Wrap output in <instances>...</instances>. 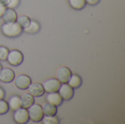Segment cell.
I'll use <instances>...</instances> for the list:
<instances>
[{"label": "cell", "mask_w": 125, "mask_h": 124, "mask_svg": "<svg viewBox=\"0 0 125 124\" xmlns=\"http://www.w3.org/2000/svg\"><path fill=\"white\" fill-rule=\"evenodd\" d=\"M2 34L10 38H15L20 36L23 32V28L17 23H4L1 26Z\"/></svg>", "instance_id": "cell-1"}, {"label": "cell", "mask_w": 125, "mask_h": 124, "mask_svg": "<svg viewBox=\"0 0 125 124\" xmlns=\"http://www.w3.org/2000/svg\"><path fill=\"white\" fill-rule=\"evenodd\" d=\"M28 113L29 116V119L31 120L34 122H40L42 121L44 114L42 112V106L39 104L34 103L32 105H31L28 109Z\"/></svg>", "instance_id": "cell-2"}, {"label": "cell", "mask_w": 125, "mask_h": 124, "mask_svg": "<svg viewBox=\"0 0 125 124\" xmlns=\"http://www.w3.org/2000/svg\"><path fill=\"white\" fill-rule=\"evenodd\" d=\"M7 62L14 67H18L21 65L23 61V55L18 50H12L9 51L7 58Z\"/></svg>", "instance_id": "cell-3"}, {"label": "cell", "mask_w": 125, "mask_h": 124, "mask_svg": "<svg viewBox=\"0 0 125 124\" xmlns=\"http://www.w3.org/2000/svg\"><path fill=\"white\" fill-rule=\"evenodd\" d=\"M13 119L15 123L19 124H25L29 122V116L28 113V110L26 108L20 107L13 112Z\"/></svg>", "instance_id": "cell-4"}, {"label": "cell", "mask_w": 125, "mask_h": 124, "mask_svg": "<svg viewBox=\"0 0 125 124\" xmlns=\"http://www.w3.org/2000/svg\"><path fill=\"white\" fill-rule=\"evenodd\" d=\"M42 84L43 86L45 92L51 93V92H57L62 83L56 78H50L44 81L43 83Z\"/></svg>", "instance_id": "cell-5"}, {"label": "cell", "mask_w": 125, "mask_h": 124, "mask_svg": "<svg viewBox=\"0 0 125 124\" xmlns=\"http://www.w3.org/2000/svg\"><path fill=\"white\" fill-rule=\"evenodd\" d=\"M15 86L21 90H26L29 88L31 83V79L29 76L21 74L15 77Z\"/></svg>", "instance_id": "cell-6"}, {"label": "cell", "mask_w": 125, "mask_h": 124, "mask_svg": "<svg viewBox=\"0 0 125 124\" xmlns=\"http://www.w3.org/2000/svg\"><path fill=\"white\" fill-rule=\"evenodd\" d=\"M58 92L63 100L69 101L74 96V89L67 83H62Z\"/></svg>", "instance_id": "cell-7"}, {"label": "cell", "mask_w": 125, "mask_h": 124, "mask_svg": "<svg viewBox=\"0 0 125 124\" xmlns=\"http://www.w3.org/2000/svg\"><path fill=\"white\" fill-rule=\"evenodd\" d=\"M71 75L72 72L67 67L61 66L57 69L56 79L59 80L61 82V83H67Z\"/></svg>", "instance_id": "cell-8"}, {"label": "cell", "mask_w": 125, "mask_h": 124, "mask_svg": "<svg viewBox=\"0 0 125 124\" xmlns=\"http://www.w3.org/2000/svg\"><path fill=\"white\" fill-rule=\"evenodd\" d=\"M15 74L14 71L10 68H1L0 71V80L5 83H10L14 80Z\"/></svg>", "instance_id": "cell-9"}, {"label": "cell", "mask_w": 125, "mask_h": 124, "mask_svg": "<svg viewBox=\"0 0 125 124\" xmlns=\"http://www.w3.org/2000/svg\"><path fill=\"white\" fill-rule=\"evenodd\" d=\"M27 89H29V93L34 97H40L45 94L43 86L40 83H31Z\"/></svg>", "instance_id": "cell-10"}, {"label": "cell", "mask_w": 125, "mask_h": 124, "mask_svg": "<svg viewBox=\"0 0 125 124\" xmlns=\"http://www.w3.org/2000/svg\"><path fill=\"white\" fill-rule=\"evenodd\" d=\"M46 101L56 107L60 106L63 102V99L59 94V92H51L48 93L46 96Z\"/></svg>", "instance_id": "cell-11"}, {"label": "cell", "mask_w": 125, "mask_h": 124, "mask_svg": "<svg viewBox=\"0 0 125 124\" xmlns=\"http://www.w3.org/2000/svg\"><path fill=\"white\" fill-rule=\"evenodd\" d=\"M1 18L4 23H13L16 22L18 15L14 9L7 8Z\"/></svg>", "instance_id": "cell-12"}, {"label": "cell", "mask_w": 125, "mask_h": 124, "mask_svg": "<svg viewBox=\"0 0 125 124\" xmlns=\"http://www.w3.org/2000/svg\"><path fill=\"white\" fill-rule=\"evenodd\" d=\"M21 107L28 109L31 105L34 103V97L29 93H23L21 96Z\"/></svg>", "instance_id": "cell-13"}, {"label": "cell", "mask_w": 125, "mask_h": 124, "mask_svg": "<svg viewBox=\"0 0 125 124\" xmlns=\"http://www.w3.org/2000/svg\"><path fill=\"white\" fill-rule=\"evenodd\" d=\"M40 29V23L36 21V20H31L29 26L26 28L23 29V31L27 33V34H34L37 33Z\"/></svg>", "instance_id": "cell-14"}, {"label": "cell", "mask_w": 125, "mask_h": 124, "mask_svg": "<svg viewBox=\"0 0 125 124\" xmlns=\"http://www.w3.org/2000/svg\"><path fill=\"white\" fill-rule=\"evenodd\" d=\"M42 109L44 115H55L57 113V107L48 102L44 103Z\"/></svg>", "instance_id": "cell-15"}, {"label": "cell", "mask_w": 125, "mask_h": 124, "mask_svg": "<svg viewBox=\"0 0 125 124\" xmlns=\"http://www.w3.org/2000/svg\"><path fill=\"white\" fill-rule=\"evenodd\" d=\"M67 84L69 86H70L73 89L78 88L82 85V79L78 75L72 73V75L67 82Z\"/></svg>", "instance_id": "cell-16"}, {"label": "cell", "mask_w": 125, "mask_h": 124, "mask_svg": "<svg viewBox=\"0 0 125 124\" xmlns=\"http://www.w3.org/2000/svg\"><path fill=\"white\" fill-rule=\"evenodd\" d=\"M8 106L9 108L12 110H15L20 107H21V98L19 96L14 95L12 96L9 100H8Z\"/></svg>", "instance_id": "cell-17"}, {"label": "cell", "mask_w": 125, "mask_h": 124, "mask_svg": "<svg viewBox=\"0 0 125 124\" xmlns=\"http://www.w3.org/2000/svg\"><path fill=\"white\" fill-rule=\"evenodd\" d=\"M69 4L71 7L78 10H82L86 4L85 0H69Z\"/></svg>", "instance_id": "cell-18"}, {"label": "cell", "mask_w": 125, "mask_h": 124, "mask_svg": "<svg viewBox=\"0 0 125 124\" xmlns=\"http://www.w3.org/2000/svg\"><path fill=\"white\" fill-rule=\"evenodd\" d=\"M42 121L44 124H59V118L55 115H44Z\"/></svg>", "instance_id": "cell-19"}, {"label": "cell", "mask_w": 125, "mask_h": 124, "mask_svg": "<svg viewBox=\"0 0 125 124\" xmlns=\"http://www.w3.org/2000/svg\"><path fill=\"white\" fill-rule=\"evenodd\" d=\"M31 21V19L29 17H28L27 15H21V16H18L17 18V20L16 22L23 29L26 28L29 26V23Z\"/></svg>", "instance_id": "cell-20"}, {"label": "cell", "mask_w": 125, "mask_h": 124, "mask_svg": "<svg viewBox=\"0 0 125 124\" xmlns=\"http://www.w3.org/2000/svg\"><path fill=\"white\" fill-rule=\"evenodd\" d=\"M9 110L8 103L4 99H0V115H5L8 113Z\"/></svg>", "instance_id": "cell-21"}, {"label": "cell", "mask_w": 125, "mask_h": 124, "mask_svg": "<svg viewBox=\"0 0 125 124\" xmlns=\"http://www.w3.org/2000/svg\"><path fill=\"white\" fill-rule=\"evenodd\" d=\"M9 49L5 46H0V60L1 61H6Z\"/></svg>", "instance_id": "cell-22"}, {"label": "cell", "mask_w": 125, "mask_h": 124, "mask_svg": "<svg viewBox=\"0 0 125 124\" xmlns=\"http://www.w3.org/2000/svg\"><path fill=\"white\" fill-rule=\"evenodd\" d=\"M20 4V0H10L9 3L6 6L7 8L10 9H15Z\"/></svg>", "instance_id": "cell-23"}, {"label": "cell", "mask_w": 125, "mask_h": 124, "mask_svg": "<svg viewBox=\"0 0 125 124\" xmlns=\"http://www.w3.org/2000/svg\"><path fill=\"white\" fill-rule=\"evenodd\" d=\"M85 1H86V4H88L89 5H92V6L97 4L100 1V0H85Z\"/></svg>", "instance_id": "cell-24"}, {"label": "cell", "mask_w": 125, "mask_h": 124, "mask_svg": "<svg viewBox=\"0 0 125 124\" xmlns=\"http://www.w3.org/2000/svg\"><path fill=\"white\" fill-rule=\"evenodd\" d=\"M6 9H7V7H6V6H4V5L0 4V18L2 17V15H3L4 12H5Z\"/></svg>", "instance_id": "cell-25"}, {"label": "cell", "mask_w": 125, "mask_h": 124, "mask_svg": "<svg viewBox=\"0 0 125 124\" xmlns=\"http://www.w3.org/2000/svg\"><path fill=\"white\" fill-rule=\"evenodd\" d=\"M5 96V92H4V90L0 87V99H4Z\"/></svg>", "instance_id": "cell-26"}, {"label": "cell", "mask_w": 125, "mask_h": 124, "mask_svg": "<svg viewBox=\"0 0 125 124\" xmlns=\"http://www.w3.org/2000/svg\"><path fill=\"white\" fill-rule=\"evenodd\" d=\"M10 0H0V4L4 5V6H7V4L9 3Z\"/></svg>", "instance_id": "cell-27"}, {"label": "cell", "mask_w": 125, "mask_h": 124, "mask_svg": "<svg viewBox=\"0 0 125 124\" xmlns=\"http://www.w3.org/2000/svg\"><path fill=\"white\" fill-rule=\"evenodd\" d=\"M1 68H2V66H1V64H0V71H1Z\"/></svg>", "instance_id": "cell-28"}]
</instances>
